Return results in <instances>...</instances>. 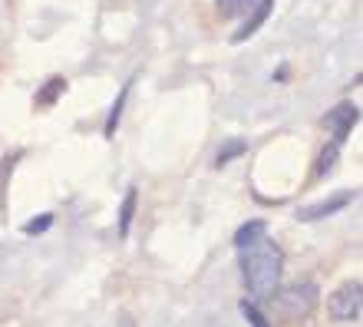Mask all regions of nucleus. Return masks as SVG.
Returning <instances> with one entry per match:
<instances>
[{
	"instance_id": "nucleus-1",
	"label": "nucleus",
	"mask_w": 363,
	"mask_h": 327,
	"mask_svg": "<svg viewBox=\"0 0 363 327\" xmlns=\"http://www.w3.org/2000/svg\"><path fill=\"white\" fill-rule=\"evenodd\" d=\"M238 268L241 284L248 291L251 301H271L274 291L281 288V275H284V251L268 231L258 238L238 245Z\"/></svg>"
},
{
	"instance_id": "nucleus-2",
	"label": "nucleus",
	"mask_w": 363,
	"mask_h": 327,
	"mask_svg": "<svg viewBox=\"0 0 363 327\" xmlns=\"http://www.w3.org/2000/svg\"><path fill=\"white\" fill-rule=\"evenodd\" d=\"M327 314L334 321H360L363 314V284L360 281H344L340 288L327 294Z\"/></svg>"
},
{
	"instance_id": "nucleus-3",
	"label": "nucleus",
	"mask_w": 363,
	"mask_h": 327,
	"mask_svg": "<svg viewBox=\"0 0 363 327\" xmlns=\"http://www.w3.org/2000/svg\"><path fill=\"white\" fill-rule=\"evenodd\" d=\"M274 301L281 304V311H284L287 318H307L311 311H314L317 304V284H311V281H304V284H294V288H277L274 291Z\"/></svg>"
},
{
	"instance_id": "nucleus-4",
	"label": "nucleus",
	"mask_w": 363,
	"mask_h": 327,
	"mask_svg": "<svg viewBox=\"0 0 363 327\" xmlns=\"http://www.w3.org/2000/svg\"><path fill=\"white\" fill-rule=\"evenodd\" d=\"M357 123H360V109H357V103H337V106L324 116V126L334 133V143L337 145L347 143V135L354 133Z\"/></svg>"
},
{
	"instance_id": "nucleus-5",
	"label": "nucleus",
	"mask_w": 363,
	"mask_h": 327,
	"mask_svg": "<svg viewBox=\"0 0 363 327\" xmlns=\"http://www.w3.org/2000/svg\"><path fill=\"white\" fill-rule=\"evenodd\" d=\"M354 199H357V192H350V189H347V192H334L330 199H324V202H314V205H307V209H301L297 218L301 221H320V218H327V215L347 209Z\"/></svg>"
},
{
	"instance_id": "nucleus-6",
	"label": "nucleus",
	"mask_w": 363,
	"mask_h": 327,
	"mask_svg": "<svg viewBox=\"0 0 363 327\" xmlns=\"http://www.w3.org/2000/svg\"><path fill=\"white\" fill-rule=\"evenodd\" d=\"M271 10H274V0H258V4L248 10V20H245V27L231 33V43H245V40L255 37V33H258V30L268 23Z\"/></svg>"
},
{
	"instance_id": "nucleus-7",
	"label": "nucleus",
	"mask_w": 363,
	"mask_h": 327,
	"mask_svg": "<svg viewBox=\"0 0 363 327\" xmlns=\"http://www.w3.org/2000/svg\"><path fill=\"white\" fill-rule=\"evenodd\" d=\"M63 93H67V79H63V77H50L47 83L37 89V96H33V106L50 109L60 96H63Z\"/></svg>"
},
{
	"instance_id": "nucleus-8",
	"label": "nucleus",
	"mask_w": 363,
	"mask_h": 327,
	"mask_svg": "<svg viewBox=\"0 0 363 327\" xmlns=\"http://www.w3.org/2000/svg\"><path fill=\"white\" fill-rule=\"evenodd\" d=\"M129 89H133V79H129V83L119 89L116 103L109 106V116H106V123H103V135H106V139H113L116 129H119V119H123V106H125V99H129Z\"/></svg>"
},
{
	"instance_id": "nucleus-9",
	"label": "nucleus",
	"mask_w": 363,
	"mask_h": 327,
	"mask_svg": "<svg viewBox=\"0 0 363 327\" xmlns=\"http://www.w3.org/2000/svg\"><path fill=\"white\" fill-rule=\"evenodd\" d=\"M135 209H139V192H135V189H129V192L123 195V205H119V238H129Z\"/></svg>"
},
{
	"instance_id": "nucleus-10",
	"label": "nucleus",
	"mask_w": 363,
	"mask_h": 327,
	"mask_svg": "<svg viewBox=\"0 0 363 327\" xmlns=\"http://www.w3.org/2000/svg\"><path fill=\"white\" fill-rule=\"evenodd\" d=\"M241 308V318L248 321V327H274V321L268 318V314H264V308H261L258 301H251V298H245L238 304Z\"/></svg>"
},
{
	"instance_id": "nucleus-11",
	"label": "nucleus",
	"mask_w": 363,
	"mask_h": 327,
	"mask_svg": "<svg viewBox=\"0 0 363 327\" xmlns=\"http://www.w3.org/2000/svg\"><path fill=\"white\" fill-rule=\"evenodd\" d=\"M337 155H340V145L330 139V143L320 149V155H317V169H314V175L317 179H327V175L337 169Z\"/></svg>"
},
{
	"instance_id": "nucleus-12",
	"label": "nucleus",
	"mask_w": 363,
	"mask_h": 327,
	"mask_svg": "<svg viewBox=\"0 0 363 327\" xmlns=\"http://www.w3.org/2000/svg\"><path fill=\"white\" fill-rule=\"evenodd\" d=\"M248 153V143H245V139H228V143L221 145L218 149V155H215V165H228V162H235V159H238V155H245Z\"/></svg>"
},
{
	"instance_id": "nucleus-13",
	"label": "nucleus",
	"mask_w": 363,
	"mask_h": 327,
	"mask_svg": "<svg viewBox=\"0 0 363 327\" xmlns=\"http://www.w3.org/2000/svg\"><path fill=\"white\" fill-rule=\"evenodd\" d=\"M255 4H258V0H218V13L225 20H235V17H241V13H248Z\"/></svg>"
},
{
	"instance_id": "nucleus-14",
	"label": "nucleus",
	"mask_w": 363,
	"mask_h": 327,
	"mask_svg": "<svg viewBox=\"0 0 363 327\" xmlns=\"http://www.w3.org/2000/svg\"><path fill=\"white\" fill-rule=\"evenodd\" d=\"M50 228H53V215H50V212L23 221V235H27V238H37V235H43V231H50Z\"/></svg>"
},
{
	"instance_id": "nucleus-15",
	"label": "nucleus",
	"mask_w": 363,
	"mask_h": 327,
	"mask_svg": "<svg viewBox=\"0 0 363 327\" xmlns=\"http://www.w3.org/2000/svg\"><path fill=\"white\" fill-rule=\"evenodd\" d=\"M119 327H135V321L129 318V314H123V318H119Z\"/></svg>"
}]
</instances>
